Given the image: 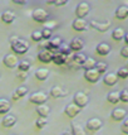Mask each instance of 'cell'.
I'll return each instance as SVG.
<instances>
[{
	"label": "cell",
	"instance_id": "cell-1",
	"mask_svg": "<svg viewBox=\"0 0 128 135\" xmlns=\"http://www.w3.org/2000/svg\"><path fill=\"white\" fill-rule=\"evenodd\" d=\"M9 42H10V48H12V51H14L15 54H25L29 51V43L17 35L10 37Z\"/></svg>",
	"mask_w": 128,
	"mask_h": 135
},
{
	"label": "cell",
	"instance_id": "cell-2",
	"mask_svg": "<svg viewBox=\"0 0 128 135\" xmlns=\"http://www.w3.org/2000/svg\"><path fill=\"white\" fill-rule=\"evenodd\" d=\"M31 18H33V20H35L36 23L45 24L48 22L49 14H48L47 10H44V9H41V8H36V9H34L33 13H31Z\"/></svg>",
	"mask_w": 128,
	"mask_h": 135
},
{
	"label": "cell",
	"instance_id": "cell-3",
	"mask_svg": "<svg viewBox=\"0 0 128 135\" xmlns=\"http://www.w3.org/2000/svg\"><path fill=\"white\" fill-rule=\"evenodd\" d=\"M48 100V95L45 92H34V94H31L29 96V101L31 104H34V105L39 106V105H44L45 104V101Z\"/></svg>",
	"mask_w": 128,
	"mask_h": 135
},
{
	"label": "cell",
	"instance_id": "cell-4",
	"mask_svg": "<svg viewBox=\"0 0 128 135\" xmlns=\"http://www.w3.org/2000/svg\"><path fill=\"white\" fill-rule=\"evenodd\" d=\"M73 101H74V104L78 105L79 107H86L88 105V102H89V97H88L87 94H84V92H82V91H78L77 94H74L73 96Z\"/></svg>",
	"mask_w": 128,
	"mask_h": 135
},
{
	"label": "cell",
	"instance_id": "cell-5",
	"mask_svg": "<svg viewBox=\"0 0 128 135\" xmlns=\"http://www.w3.org/2000/svg\"><path fill=\"white\" fill-rule=\"evenodd\" d=\"M89 10H90V6L88 3L83 1V3H79L76 8V15L78 19H84L89 14Z\"/></svg>",
	"mask_w": 128,
	"mask_h": 135
},
{
	"label": "cell",
	"instance_id": "cell-6",
	"mask_svg": "<svg viewBox=\"0 0 128 135\" xmlns=\"http://www.w3.org/2000/svg\"><path fill=\"white\" fill-rule=\"evenodd\" d=\"M86 126H87V129L89 130V131L95 133V131H98V130L103 126V121H102L100 119H98V118L89 119V120L87 121V124H86Z\"/></svg>",
	"mask_w": 128,
	"mask_h": 135
},
{
	"label": "cell",
	"instance_id": "cell-7",
	"mask_svg": "<svg viewBox=\"0 0 128 135\" xmlns=\"http://www.w3.org/2000/svg\"><path fill=\"white\" fill-rule=\"evenodd\" d=\"M84 78L87 80L89 83H95V82H98L99 81V77H100V73H99L98 71L95 70H87V71H84Z\"/></svg>",
	"mask_w": 128,
	"mask_h": 135
},
{
	"label": "cell",
	"instance_id": "cell-8",
	"mask_svg": "<svg viewBox=\"0 0 128 135\" xmlns=\"http://www.w3.org/2000/svg\"><path fill=\"white\" fill-rule=\"evenodd\" d=\"M79 112H81V107H79L78 105H76L74 102H73V104H69V105H67L65 106V109H64V114L70 119L76 118L77 115H79Z\"/></svg>",
	"mask_w": 128,
	"mask_h": 135
},
{
	"label": "cell",
	"instance_id": "cell-9",
	"mask_svg": "<svg viewBox=\"0 0 128 135\" xmlns=\"http://www.w3.org/2000/svg\"><path fill=\"white\" fill-rule=\"evenodd\" d=\"M3 63H4L8 68H14V67H18L19 61H18V58H17V56H15V54L9 53V54L4 56V58H3Z\"/></svg>",
	"mask_w": 128,
	"mask_h": 135
},
{
	"label": "cell",
	"instance_id": "cell-10",
	"mask_svg": "<svg viewBox=\"0 0 128 135\" xmlns=\"http://www.w3.org/2000/svg\"><path fill=\"white\" fill-rule=\"evenodd\" d=\"M53 57H54V53L50 52V51H40L38 53V59L40 61L41 63H50L53 62Z\"/></svg>",
	"mask_w": 128,
	"mask_h": 135
},
{
	"label": "cell",
	"instance_id": "cell-11",
	"mask_svg": "<svg viewBox=\"0 0 128 135\" xmlns=\"http://www.w3.org/2000/svg\"><path fill=\"white\" fill-rule=\"evenodd\" d=\"M50 96H52L53 99H60V97H64V96H67L68 95V91L67 90H64L63 87H60V86H53L50 88Z\"/></svg>",
	"mask_w": 128,
	"mask_h": 135
},
{
	"label": "cell",
	"instance_id": "cell-12",
	"mask_svg": "<svg viewBox=\"0 0 128 135\" xmlns=\"http://www.w3.org/2000/svg\"><path fill=\"white\" fill-rule=\"evenodd\" d=\"M89 25L93 28L94 30H98V32H107V30L109 29V27H111V23L109 22H105V23H100V22H97V20H92Z\"/></svg>",
	"mask_w": 128,
	"mask_h": 135
},
{
	"label": "cell",
	"instance_id": "cell-13",
	"mask_svg": "<svg viewBox=\"0 0 128 135\" xmlns=\"http://www.w3.org/2000/svg\"><path fill=\"white\" fill-rule=\"evenodd\" d=\"M112 119L114 120V121H122L126 119L127 116V111L124 110V109H114L111 114Z\"/></svg>",
	"mask_w": 128,
	"mask_h": 135
},
{
	"label": "cell",
	"instance_id": "cell-14",
	"mask_svg": "<svg viewBox=\"0 0 128 135\" xmlns=\"http://www.w3.org/2000/svg\"><path fill=\"white\" fill-rule=\"evenodd\" d=\"M63 44V42H62V39L59 38V37H54V38H52L50 41H49V48H48V51H50V52H55V51H58L59 52V48H60V46Z\"/></svg>",
	"mask_w": 128,
	"mask_h": 135
},
{
	"label": "cell",
	"instance_id": "cell-15",
	"mask_svg": "<svg viewBox=\"0 0 128 135\" xmlns=\"http://www.w3.org/2000/svg\"><path fill=\"white\" fill-rule=\"evenodd\" d=\"M72 28L77 30V32H84L87 29V22L84 19H78L77 18L76 20H73V23H72Z\"/></svg>",
	"mask_w": 128,
	"mask_h": 135
},
{
	"label": "cell",
	"instance_id": "cell-16",
	"mask_svg": "<svg viewBox=\"0 0 128 135\" xmlns=\"http://www.w3.org/2000/svg\"><path fill=\"white\" fill-rule=\"evenodd\" d=\"M69 47L72 49V52H76V53H79V51L83 49L84 47V42L79 39V38H74L73 41L69 43Z\"/></svg>",
	"mask_w": 128,
	"mask_h": 135
},
{
	"label": "cell",
	"instance_id": "cell-17",
	"mask_svg": "<svg viewBox=\"0 0 128 135\" xmlns=\"http://www.w3.org/2000/svg\"><path fill=\"white\" fill-rule=\"evenodd\" d=\"M17 124V118L14 116V115H10V114H8L4 116V119L1 120V125L4 126V128H13L14 125Z\"/></svg>",
	"mask_w": 128,
	"mask_h": 135
},
{
	"label": "cell",
	"instance_id": "cell-18",
	"mask_svg": "<svg viewBox=\"0 0 128 135\" xmlns=\"http://www.w3.org/2000/svg\"><path fill=\"white\" fill-rule=\"evenodd\" d=\"M103 82L107 86H114L118 82V76L117 73H105L103 77Z\"/></svg>",
	"mask_w": 128,
	"mask_h": 135
},
{
	"label": "cell",
	"instance_id": "cell-19",
	"mask_svg": "<svg viewBox=\"0 0 128 135\" xmlns=\"http://www.w3.org/2000/svg\"><path fill=\"white\" fill-rule=\"evenodd\" d=\"M114 15H116V18L119 19V20L127 19L128 18V5H122V6H119V8H117Z\"/></svg>",
	"mask_w": 128,
	"mask_h": 135
},
{
	"label": "cell",
	"instance_id": "cell-20",
	"mask_svg": "<svg viewBox=\"0 0 128 135\" xmlns=\"http://www.w3.org/2000/svg\"><path fill=\"white\" fill-rule=\"evenodd\" d=\"M26 94H28V88L25 87V86H20V87H18L17 90L14 91V94L12 95V100L13 101H18L19 99L24 97Z\"/></svg>",
	"mask_w": 128,
	"mask_h": 135
},
{
	"label": "cell",
	"instance_id": "cell-21",
	"mask_svg": "<svg viewBox=\"0 0 128 135\" xmlns=\"http://www.w3.org/2000/svg\"><path fill=\"white\" fill-rule=\"evenodd\" d=\"M10 109H12L10 101L6 99H0V115H8Z\"/></svg>",
	"mask_w": 128,
	"mask_h": 135
},
{
	"label": "cell",
	"instance_id": "cell-22",
	"mask_svg": "<svg viewBox=\"0 0 128 135\" xmlns=\"http://www.w3.org/2000/svg\"><path fill=\"white\" fill-rule=\"evenodd\" d=\"M95 51H97V53H98L99 56L105 57V56H108L111 53V47L107 43H99L98 46H97V48H95Z\"/></svg>",
	"mask_w": 128,
	"mask_h": 135
},
{
	"label": "cell",
	"instance_id": "cell-23",
	"mask_svg": "<svg viewBox=\"0 0 128 135\" xmlns=\"http://www.w3.org/2000/svg\"><path fill=\"white\" fill-rule=\"evenodd\" d=\"M15 18H17V15H15L13 12H10V10H6V12H4L3 14H1V20H3L5 24L14 23Z\"/></svg>",
	"mask_w": 128,
	"mask_h": 135
},
{
	"label": "cell",
	"instance_id": "cell-24",
	"mask_svg": "<svg viewBox=\"0 0 128 135\" xmlns=\"http://www.w3.org/2000/svg\"><path fill=\"white\" fill-rule=\"evenodd\" d=\"M53 62L55 63V65L58 66H62V65H65V63H68V57L67 56H64L62 53H54V57H53Z\"/></svg>",
	"mask_w": 128,
	"mask_h": 135
},
{
	"label": "cell",
	"instance_id": "cell-25",
	"mask_svg": "<svg viewBox=\"0 0 128 135\" xmlns=\"http://www.w3.org/2000/svg\"><path fill=\"white\" fill-rule=\"evenodd\" d=\"M36 114L39 115V118H48L50 114V109L48 105H39L36 106Z\"/></svg>",
	"mask_w": 128,
	"mask_h": 135
},
{
	"label": "cell",
	"instance_id": "cell-26",
	"mask_svg": "<svg viewBox=\"0 0 128 135\" xmlns=\"http://www.w3.org/2000/svg\"><path fill=\"white\" fill-rule=\"evenodd\" d=\"M49 77V70L47 68H38L35 71V78L39 81H45Z\"/></svg>",
	"mask_w": 128,
	"mask_h": 135
},
{
	"label": "cell",
	"instance_id": "cell-27",
	"mask_svg": "<svg viewBox=\"0 0 128 135\" xmlns=\"http://www.w3.org/2000/svg\"><path fill=\"white\" fill-rule=\"evenodd\" d=\"M107 101H108L109 104H112V105H116V104H118V102L121 101V94L117 92V91L109 92V94L107 95Z\"/></svg>",
	"mask_w": 128,
	"mask_h": 135
},
{
	"label": "cell",
	"instance_id": "cell-28",
	"mask_svg": "<svg viewBox=\"0 0 128 135\" xmlns=\"http://www.w3.org/2000/svg\"><path fill=\"white\" fill-rule=\"evenodd\" d=\"M124 37H126V32L123 28H117L112 32V38L114 41H123Z\"/></svg>",
	"mask_w": 128,
	"mask_h": 135
},
{
	"label": "cell",
	"instance_id": "cell-29",
	"mask_svg": "<svg viewBox=\"0 0 128 135\" xmlns=\"http://www.w3.org/2000/svg\"><path fill=\"white\" fill-rule=\"evenodd\" d=\"M87 61V56L86 54H83V53H74V57H73V62L76 63V65H78L79 67H82V66L84 65V62Z\"/></svg>",
	"mask_w": 128,
	"mask_h": 135
},
{
	"label": "cell",
	"instance_id": "cell-30",
	"mask_svg": "<svg viewBox=\"0 0 128 135\" xmlns=\"http://www.w3.org/2000/svg\"><path fill=\"white\" fill-rule=\"evenodd\" d=\"M72 135H86V131L83 129L81 124H77V123H72Z\"/></svg>",
	"mask_w": 128,
	"mask_h": 135
},
{
	"label": "cell",
	"instance_id": "cell-31",
	"mask_svg": "<svg viewBox=\"0 0 128 135\" xmlns=\"http://www.w3.org/2000/svg\"><path fill=\"white\" fill-rule=\"evenodd\" d=\"M97 67V62H95V59L94 58H87V61L84 62V65L82 66V68H84V70H94Z\"/></svg>",
	"mask_w": 128,
	"mask_h": 135
},
{
	"label": "cell",
	"instance_id": "cell-32",
	"mask_svg": "<svg viewBox=\"0 0 128 135\" xmlns=\"http://www.w3.org/2000/svg\"><path fill=\"white\" fill-rule=\"evenodd\" d=\"M29 68H30L29 61H20L19 65H18V71H22V72H28Z\"/></svg>",
	"mask_w": 128,
	"mask_h": 135
},
{
	"label": "cell",
	"instance_id": "cell-33",
	"mask_svg": "<svg viewBox=\"0 0 128 135\" xmlns=\"http://www.w3.org/2000/svg\"><path fill=\"white\" fill-rule=\"evenodd\" d=\"M30 38H31V41L40 43V42L43 41V34H41V30H34V32L31 33V35H30Z\"/></svg>",
	"mask_w": 128,
	"mask_h": 135
},
{
	"label": "cell",
	"instance_id": "cell-34",
	"mask_svg": "<svg viewBox=\"0 0 128 135\" xmlns=\"http://www.w3.org/2000/svg\"><path fill=\"white\" fill-rule=\"evenodd\" d=\"M59 53H62V54H64V56H70L72 54V49H70V47L68 46V44H62L60 46V48H59Z\"/></svg>",
	"mask_w": 128,
	"mask_h": 135
},
{
	"label": "cell",
	"instance_id": "cell-35",
	"mask_svg": "<svg viewBox=\"0 0 128 135\" xmlns=\"http://www.w3.org/2000/svg\"><path fill=\"white\" fill-rule=\"evenodd\" d=\"M47 124H48L47 118H38V120L35 121V126L38 129H43V128L47 126Z\"/></svg>",
	"mask_w": 128,
	"mask_h": 135
},
{
	"label": "cell",
	"instance_id": "cell-36",
	"mask_svg": "<svg viewBox=\"0 0 128 135\" xmlns=\"http://www.w3.org/2000/svg\"><path fill=\"white\" fill-rule=\"evenodd\" d=\"M48 5H55V6H64L68 4L67 0H52V1H47Z\"/></svg>",
	"mask_w": 128,
	"mask_h": 135
},
{
	"label": "cell",
	"instance_id": "cell-37",
	"mask_svg": "<svg viewBox=\"0 0 128 135\" xmlns=\"http://www.w3.org/2000/svg\"><path fill=\"white\" fill-rule=\"evenodd\" d=\"M117 76H118V78H128V68H119V70L117 71Z\"/></svg>",
	"mask_w": 128,
	"mask_h": 135
},
{
	"label": "cell",
	"instance_id": "cell-38",
	"mask_svg": "<svg viewBox=\"0 0 128 135\" xmlns=\"http://www.w3.org/2000/svg\"><path fill=\"white\" fill-rule=\"evenodd\" d=\"M41 34H43V39H45V41H50V39H52V35H53V32L44 28V29L41 30Z\"/></svg>",
	"mask_w": 128,
	"mask_h": 135
},
{
	"label": "cell",
	"instance_id": "cell-39",
	"mask_svg": "<svg viewBox=\"0 0 128 135\" xmlns=\"http://www.w3.org/2000/svg\"><path fill=\"white\" fill-rule=\"evenodd\" d=\"M95 70L98 71L100 75H102V73H105V71H107V65H105V63H102V62H99V63H97Z\"/></svg>",
	"mask_w": 128,
	"mask_h": 135
},
{
	"label": "cell",
	"instance_id": "cell-40",
	"mask_svg": "<svg viewBox=\"0 0 128 135\" xmlns=\"http://www.w3.org/2000/svg\"><path fill=\"white\" fill-rule=\"evenodd\" d=\"M28 77V72H22V71H18L17 72V78L19 81H25Z\"/></svg>",
	"mask_w": 128,
	"mask_h": 135
},
{
	"label": "cell",
	"instance_id": "cell-41",
	"mask_svg": "<svg viewBox=\"0 0 128 135\" xmlns=\"http://www.w3.org/2000/svg\"><path fill=\"white\" fill-rule=\"evenodd\" d=\"M57 25H58V24L55 23V22H50V20H49V22H47V23L44 24V28H45V29L52 30V32H53V29H54V28H57Z\"/></svg>",
	"mask_w": 128,
	"mask_h": 135
},
{
	"label": "cell",
	"instance_id": "cell-42",
	"mask_svg": "<svg viewBox=\"0 0 128 135\" xmlns=\"http://www.w3.org/2000/svg\"><path fill=\"white\" fill-rule=\"evenodd\" d=\"M121 101L124 104H128V90H123L121 92Z\"/></svg>",
	"mask_w": 128,
	"mask_h": 135
},
{
	"label": "cell",
	"instance_id": "cell-43",
	"mask_svg": "<svg viewBox=\"0 0 128 135\" xmlns=\"http://www.w3.org/2000/svg\"><path fill=\"white\" fill-rule=\"evenodd\" d=\"M39 48H40V51H45L49 48V41H45V39H43V41L39 43Z\"/></svg>",
	"mask_w": 128,
	"mask_h": 135
},
{
	"label": "cell",
	"instance_id": "cell-44",
	"mask_svg": "<svg viewBox=\"0 0 128 135\" xmlns=\"http://www.w3.org/2000/svg\"><path fill=\"white\" fill-rule=\"evenodd\" d=\"M122 131L126 135H128V119H126L124 121H123V124H122Z\"/></svg>",
	"mask_w": 128,
	"mask_h": 135
},
{
	"label": "cell",
	"instance_id": "cell-45",
	"mask_svg": "<svg viewBox=\"0 0 128 135\" xmlns=\"http://www.w3.org/2000/svg\"><path fill=\"white\" fill-rule=\"evenodd\" d=\"M121 56L123 58H128V46H126V47H123L121 49Z\"/></svg>",
	"mask_w": 128,
	"mask_h": 135
},
{
	"label": "cell",
	"instance_id": "cell-46",
	"mask_svg": "<svg viewBox=\"0 0 128 135\" xmlns=\"http://www.w3.org/2000/svg\"><path fill=\"white\" fill-rule=\"evenodd\" d=\"M13 3L17 4V5H26V1L25 0H13Z\"/></svg>",
	"mask_w": 128,
	"mask_h": 135
},
{
	"label": "cell",
	"instance_id": "cell-47",
	"mask_svg": "<svg viewBox=\"0 0 128 135\" xmlns=\"http://www.w3.org/2000/svg\"><path fill=\"white\" fill-rule=\"evenodd\" d=\"M124 42H126V44L128 46V33H126V37H124Z\"/></svg>",
	"mask_w": 128,
	"mask_h": 135
},
{
	"label": "cell",
	"instance_id": "cell-48",
	"mask_svg": "<svg viewBox=\"0 0 128 135\" xmlns=\"http://www.w3.org/2000/svg\"><path fill=\"white\" fill-rule=\"evenodd\" d=\"M60 135H72V133H69V131H64L63 134H60Z\"/></svg>",
	"mask_w": 128,
	"mask_h": 135
},
{
	"label": "cell",
	"instance_id": "cell-49",
	"mask_svg": "<svg viewBox=\"0 0 128 135\" xmlns=\"http://www.w3.org/2000/svg\"><path fill=\"white\" fill-rule=\"evenodd\" d=\"M127 65H128V63H127Z\"/></svg>",
	"mask_w": 128,
	"mask_h": 135
}]
</instances>
